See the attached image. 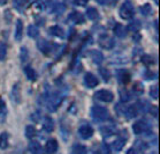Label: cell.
<instances>
[{
  "instance_id": "1",
  "label": "cell",
  "mask_w": 160,
  "mask_h": 154,
  "mask_svg": "<svg viewBox=\"0 0 160 154\" xmlns=\"http://www.w3.org/2000/svg\"><path fill=\"white\" fill-rule=\"evenodd\" d=\"M65 97V94H62L60 92H55L53 94L48 96V108L50 111H55L59 107L61 106L62 100Z\"/></svg>"
},
{
  "instance_id": "2",
  "label": "cell",
  "mask_w": 160,
  "mask_h": 154,
  "mask_svg": "<svg viewBox=\"0 0 160 154\" xmlns=\"http://www.w3.org/2000/svg\"><path fill=\"white\" fill-rule=\"evenodd\" d=\"M91 115H92L93 119L97 122L106 121V119L109 117L108 110L106 109V108H104V107H100V106L92 107V109H91Z\"/></svg>"
},
{
  "instance_id": "3",
  "label": "cell",
  "mask_w": 160,
  "mask_h": 154,
  "mask_svg": "<svg viewBox=\"0 0 160 154\" xmlns=\"http://www.w3.org/2000/svg\"><path fill=\"white\" fill-rule=\"evenodd\" d=\"M135 15V9L134 6L130 1H126L122 4V6L120 7V16L123 20H130L134 18Z\"/></svg>"
},
{
  "instance_id": "4",
  "label": "cell",
  "mask_w": 160,
  "mask_h": 154,
  "mask_svg": "<svg viewBox=\"0 0 160 154\" xmlns=\"http://www.w3.org/2000/svg\"><path fill=\"white\" fill-rule=\"evenodd\" d=\"M98 43L102 49L111 50V49L114 48V45H115V41H114V38H113L112 36L104 34V35H100V36H99Z\"/></svg>"
},
{
  "instance_id": "5",
  "label": "cell",
  "mask_w": 160,
  "mask_h": 154,
  "mask_svg": "<svg viewBox=\"0 0 160 154\" xmlns=\"http://www.w3.org/2000/svg\"><path fill=\"white\" fill-rule=\"evenodd\" d=\"M95 99L98 100V101H102V102L109 103L114 100V95L108 89H100L95 94Z\"/></svg>"
},
{
  "instance_id": "6",
  "label": "cell",
  "mask_w": 160,
  "mask_h": 154,
  "mask_svg": "<svg viewBox=\"0 0 160 154\" xmlns=\"http://www.w3.org/2000/svg\"><path fill=\"white\" fill-rule=\"evenodd\" d=\"M148 129H149V124H148V122L144 121V119H139V121L135 122L134 125H132V131H134L135 135L144 133Z\"/></svg>"
},
{
  "instance_id": "7",
  "label": "cell",
  "mask_w": 160,
  "mask_h": 154,
  "mask_svg": "<svg viewBox=\"0 0 160 154\" xmlns=\"http://www.w3.org/2000/svg\"><path fill=\"white\" fill-rule=\"evenodd\" d=\"M84 84H85V86L89 88H95L98 86L99 81H98V78L96 77L93 73H87L85 75H84Z\"/></svg>"
},
{
  "instance_id": "8",
  "label": "cell",
  "mask_w": 160,
  "mask_h": 154,
  "mask_svg": "<svg viewBox=\"0 0 160 154\" xmlns=\"http://www.w3.org/2000/svg\"><path fill=\"white\" fill-rule=\"evenodd\" d=\"M37 47H38V49H39V51L43 52L45 56H48L50 53H51L52 47H51V43H50L48 41L42 38V40H39L38 42H37Z\"/></svg>"
},
{
  "instance_id": "9",
  "label": "cell",
  "mask_w": 160,
  "mask_h": 154,
  "mask_svg": "<svg viewBox=\"0 0 160 154\" xmlns=\"http://www.w3.org/2000/svg\"><path fill=\"white\" fill-rule=\"evenodd\" d=\"M78 133H80V136L83 138V139H89L91 137L93 136V129L91 128L90 125H82L80 126L78 129Z\"/></svg>"
},
{
  "instance_id": "10",
  "label": "cell",
  "mask_w": 160,
  "mask_h": 154,
  "mask_svg": "<svg viewBox=\"0 0 160 154\" xmlns=\"http://www.w3.org/2000/svg\"><path fill=\"white\" fill-rule=\"evenodd\" d=\"M117 79L120 84L127 85V84H129V81H130V74H129V72L126 70H118L117 71Z\"/></svg>"
},
{
  "instance_id": "11",
  "label": "cell",
  "mask_w": 160,
  "mask_h": 154,
  "mask_svg": "<svg viewBox=\"0 0 160 154\" xmlns=\"http://www.w3.org/2000/svg\"><path fill=\"white\" fill-rule=\"evenodd\" d=\"M11 96H12V100L15 103H21L22 96H21V86H20V84H15L13 86Z\"/></svg>"
},
{
  "instance_id": "12",
  "label": "cell",
  "mask_w": 160,
  "mask_h": 154,
  "mask_svg": "<svg viewBox=\"0 0 160 154\" xmlns=\"http://www.w3.org/2000/svg\"><path fill=\"white\" fill-rule=\"evenodd\" d=\"M59 148V144L55 139L48 140V143L45 145V152L46 154H54Z\"/></svg>"
},
{
  "instance_id": "13",
  "label": "cell",
  "mask_w": 160,
  "mask_h": 154,
  "mask_svg": "<svg viewBox=\"0 0 160 154\" xmlns=\"http://www.w3.org/2000/svg\"><path fill=\"white\" fill-rule=\"evenodd\" d=\"M43 130L45 132H48V133H50V132H52L54 130V122H53V119L50 116H46V117L44 118Z\"/></svg>"
},
{
  "instance_id": "14",
  "label": "cell",
  "mask_w": 160,
  "mask_h": 154,
  "mask_svg": "<svg viewBox=\"0 0 160 154\" xmlns=\"http://www.w3.org/2000/svg\"><path fill=\"white\" fill-rule=\"evenodd\" d=\"M89 56H90V58L92 59V62L95 63V64H100L102 62V59H104V56L100 51L98 50H90L89 51Z\"/></svg>"
},
{
  "instance_id": "15",
  "label": "cell",
  "mask_w": 160,
  "mask_h": 154,
  "mask_svg": "<svg viewBox=\"0 0 160 154\" xmlns=\"http://www.w3.org/2000/svg\"><path fill=\"white\" fill-rule=\"evenodd\" d=\"M22 36H23V22L18 19V21H16V26H15V33H14L15 41H21Z\"/></svg>"
},
{
  "instance_id": "16",
  "label": "cell",
  "mask_w": 160,
  "mask_h": 154,
  "mask_svg": "<svg viewBox=\"0 0 160 154\" xmlns=\"http://www.w3.org/2000/svg\"><path fill=\"white\" fill-rule=\"evenodd\" d=\"M68 20L70 22H73V23H83L84 22V16L82 13L80 12H73V13H70L69 16H68Z\"/></svg>"
},
{
  "instance_id": "17",
  "label": "cell",
  "mask_w": 160,
  "mask_h": 154,
  "mask_svg": "<svg viewBox=\"0 0 160 154\" xmlns=\"http://www.w3.org/2000/svg\"><path fill=\"white\" fill-rule=\"evenodd\" d=\"M114 34H115V36L119 37V38H123V37H126V35H127V29H126V27H124L123 25L117 23V25L114 26Z\"/></svg>"
},
{
  "instance_id": "18",
  "label": "cell",
  "mask_w": 160,
  "mask_h": 154,
  "mask_svg": "<svg viewBox=\"0 0 160 154\" xmlns=\"http://www.w3.org/2000/svg\"><path fill=\"white\" fill-rule=\"evenodd\" d=\"M48 33L51 34L52 36L59 37V38H63L65 37V30L62 29L61 27L59 26H53L48 29Z\"/></svg>"
},
{
  "instance_id": "19",
  "label": "cell",
  "mask_w": 160,
  "mask_h": 154,
  "mask_svg": "<svg viewBox=\"0 0 160 154\" xmlns=\"http://www.w3.org/2000/svg\"><path fill=\"white\" fill-rule=\"evenodd\" d=\"M126 143H127V138L119 137V138H117V140H114V143H113V148L117 151V152H120V151H122V148L124 147Z\"/></svg>"
},
{
  "instance_id": "20",
  "label": "cell",
  "mask_w": 160,
  "mask_h": 154,
  "mask_svg": "<svg viewBox=\"0 0 160 154\" xmlns=\"http://www.w3.org/2000/svg\"><path fill=\"white\" fill-rule=\"evenodd\" d=\"M9 144V135L7 132L0 133V150H6Z\"/></svg>"
},
{
  "instance_id": "21",
  "label": "cell",
  "mask_w": 160,
  "mask_h": 154,
  "mask_svg": "<svg viewBox=\"0 0 160 154\" xmlns=\"http://www.w3.org/2000/svg\"><path fill=\"white\" fill-rule=\"evenodd\" d=\"M29 151L31 154H42L43 153V148L40 146L38 141H31L29 144Z\"/></svg>"
},
{
  "instance_id": "22",
  "label": "cell",
  "mask_w": 160,
  "mask_h": 154,
  "mask_svg": "<svg viewBox=\"0 0 160 154\" xmlns=\"http://www.w3.org/2000/svg\"><path fill=\"white\" fill-rule=\"evenodd\" d=\"M24 73H26L27 78H28L30 81L37 80V74L31 66H26V67H24Z\"/></svg>"
},
{
  "instance_id": "23",
  "label": "cell",
  "mask_w": 160,
  "mask_h": 154,
  "mask_svg": "<svg viewBox=\"0 0 160 154\" xmlns=\"http://www.w3.org/2000/svg\"><path fill=\"white\" fill-rule=\"evenodd\" d=\"M87 16L89 20L91 21H95L97 19H99V12L96 9L95 7H89L87 9Z\"/></svg>"
},
{
  "instance_id": "24",
  "label": "cell",
  "mask_w": 160,
  "mask_h": 154,
  "mask_svg": "<svg viewBox=\"0 0 160 154\" xmlns=\"http://www.w3.org/2000/svg\"><path fill=\"white\" fill-rule=\"evenodd\" d=\"M138 114V110L136 108V106H130L126 108V111H124V115L127 116L128 118H135Z\"/></svg>"
},
{
  "instance_id": "25",
  "label": "cell",
  "mask_w": 160,
  "mask_h": 154,
  "mask_svg": "<svg viewBox=\"0 0 160 154\" xmlns=\"http://www.w3.org/2000/svg\"><path fill=\"white\" fill-rule=\"evenodd\" d=\"M142 62H143V64H144V65L150 66V65H154L156 60H154V58H153L151 55H143Z\"/></svg>"
},
{
  "instance_id": "26",
  "label": "cell",
  "mask_w": 160,
  "mask_h": 154,
  "mask_svg": "<svg viewBox=\"0 0 160 154\" xmlns=\"http://www.w3.org/2000/svg\"><path fill=\"white\" fill-rule=\"evenodd\" d=\"M36 136V129L33 128L32 125H28L26 128V137L29 139H32Z\"/></svg>"
},
{
  "instance_id": "27",
  "label": "cell",
  "mask_w": 160,
  "mask_h": 154,
  "mask_svg": "<svg viewBox=\"0 0 160 154\" xmlns=\"http://www.w3.org/2000/svg\"><path fill=\"white\" fill-rule=\"evenodd\" d=\"M28 35H29L31 38H36L38 35H39V29L37 28L36 26H29V28H28Z\"/></svg>"
},
{
  "instance_id": "28",
  "label": "cell",
  "mask_w": 160,
  "mask_h": 154,
  "mask_svg": "<svg viewBox=\"0 0 160 154\" xmlns=\"http://www.w3.org/2000/svg\"><path fill=\"white\" fill-rule=\"evenodd\" d=\"M87 147L84 145H75L73 147V154H87Z\"/></svg>"
},
{
  "instance_id": "29",
  "label": "cell",
  "mask_w": 160,
  "mask_h": 154,
  "mask_svg": "<svg viewBox=\"0 0 160 154\" xmlns=\"http://www.w3.org/2000/svg\"><path fill=\"white\" fill-rule=\"evenodd\" d=\"M132 89H134V93L136 95H142L143 93H144V86L142 85V82H136L134 85Z\"/></svg>"
},
{
  "instance_id": "30",
  "label": "cell",
  "mask_w": 160,
  "mask_h": 154,
  "mask_svg": "<svg viewBox=\"0 0 160 154\" xmlns=\"http://www.w3.org/2000/svg\"><path fill=\"white\" fill-rule=\"evenodd\" d=\"M7 55V45L4 42H0V60H5Z\"/></svg>"
},
{
  "instance_id": "31",
  "label": "cell",
  "mask_w": 160,
  "mask_h": 154,
  "mask_svg": "<svg viewBox=\"0 0 160 154\" xmlns=\"http://www.w3.org/2000/svg\"><path fill=\"white\" fill-rule=\"evenodd\" d=\"M128 29L130 30V31H135V33H136V31H138V30L141 29V22L137 21V20L134 21V22H131L130 25L128 26Z\"/></svg>"
},
{
  "instance_id": "32",
  "label": "cell",
  "mask_w": 160,
  "mask_h": 154,
  "mask_svg": "<svg viewBox=\"0 0 160 154\" xmlns=\"http://www.w3.org/2000/svg\"><path fill=\"white\" fill-rule=\"evenodd\" d=\"M141 13H142L143 15H150L151 13H152V8H151V5L150 4H145L143 5L142 7H141Z\"/></svg>"
},
{
  "instance_id": "33",
  "label": "cell",
  "mask_w": 160,
  "mask_h": 154,
  "mask_svg": "<svg viewBox=\"0 0 160 154\" xmlns=\"http://www.w3.org/2000/svg\"><path fill=\"white\" fill-rule=\"evenodd\" d=\"M120 97H121V101H122V102H127V101L130 100V94H129L128 91H126V89H121Z\"/></svg>"
},
{
  "instance_id": "34",
  "label": "cell",
  "mask_w": 160,
  "mask_h": 154,
  "mask_svg": "<svg viewBox=\"0 0 160 154\" xmlns=\"http://www.w3.org/2000/svg\"><path fill=\"white\" fill-rule=\"evenodd\" d=\"M150 96H151V97H153L154 100H157L158 97H159V87H158V85H156L154 87H151Z\"/></svg>"
},
{
  "instance_id": "35",
  "label": "cell",
  "mask_w": 160,
  "mask_h": 154,
  "mask_svg": "<svg viewBox=\"0 0 160 154\" xmlns=\"http://www.w3.org/2000/svg\"><path fill=\"white\" fill-rule=\"evenodd\" d=\"M100 131H102V133L104 136H111V135L114 133V129L111 128V126H102Z\"/></svg>"
},
{
  "instance_id": "36",
  "label": "cell",
  "mask_w": 160,
  "mask_h": 154,
  "mask_svg": "<svg viewBox=\"0 0 160 154\" xmlns=\"http://www.w3.org/2000/svg\"><path fill=\"white\" fill-rule=\"evenodd\" d=\"M100 75L102 77V79L105 81H108L109 80V78H111V74H109V72H108V70L107 69H104V67H102L100 69Z\"/></svg>"
},
{
  "instance_id": "37",
  "label": "cell",
  "mask_w": 160,
  "mask_h": 154,
  "mask_svg": "<svg viewBox=\"0 0 160 154\" xmlns=\"http://www.w3.org/2000/svg\"><path fill=\"white\" fill-rule=\"evenodd\" d=\"M136 108H137V110H142V111H146L148 110V108H149V103L148 102H143V101H139L138 103H137V106H136Z\"/></svg>"
},
{
  "instance_id": "38",
  "label": "cell",
  "mask_w": 160,
  "mask_h": 154,
  "mask_svg": "<svg viewBox=\"0 0 160 154\" xmlns=\"http://www.w3.org/2000/svg\"><path fill=\"white\" fill-rule=\"evenodd\" d=\"M27 59H28V49L24 48V47H22L21 48V62L22 63L27 62Z\"/></svg>"
},
{
  "instance_id": "39",
  "label": "cell",
  "mask_w": 160,
  "mask_h": 154,
  "mask_svg": "<svg viewBox=\"0 0 160 154\" xmlns=\"http://www.w3.org/2000/svg\"><path fill=\"white\" fill-rule=\"evenodd\" d=\"M89 0H74V3L77 5V6H85L88 4Z\"/></svg>"
},
{
  "instance_id": "40",
  "label": "cell",
  "mask_w": 160,
  "mask_h": 154,
  "mask_svg": "<svg viewBox=\"0 0 160 154\" xmlns=\"http://www.w3.org/2000/svg\"><path fill=\"white\" fill-rule=\"evenodd\" d=\"M127 154H136V151H135V148H129L127 151Z\"/></svg>"
},
{
  "instance_id": "41",
  "label": "cell",
  "mask_w": 160,
  "mask_h": 154,
  "mask_svg": "<svg viewBox=\"0 0 160 154\" xmlns=\"http://www.w3.org/2000/svg\"><path fill=\"white\" fill-rule=\"evenodd\" d=\"M5 108V103H4V101L0 99V110H2Z\"/></svg>"
},
{
  "instance_id": "42",
  "label": "cell",
  "mask_w": 160,
  "mask_h": 154,
  "mask_svg": "<svg viewBox=\"0 0 160 154\" xmlns=\"http://www.w3.org/2000/svg\"><path fill=\"white\" fill-rule=\"evenodd\" d=\"M8 3V0H0V5L1 6H4V5H6Z\"/></svg>"
}]
</instances>
